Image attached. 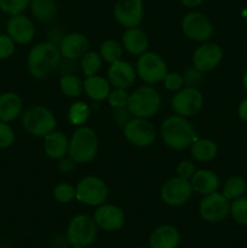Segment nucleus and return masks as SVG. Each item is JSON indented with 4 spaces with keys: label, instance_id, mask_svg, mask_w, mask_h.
<instances>
[{
    "label": "nucleus",
    "instance_id": "nucleus-1",
    "mask_svg": "<svg viewBox=\"0 0 247 248\" xmlns=\"http://www.w3.org/2000/svg\"><path fill=\"white\" fill-rule=\"evenodd\" d=\"M61 51L56 44L44 41L29 51L27 57V68L29 74L35 79H46L50 77L61 63Z\"/></svg>",
    "mask_w": 247,
    "mask_h": 248
},
{
    "label": "nucleus",
    "instance_id": "nucleus-2",
    "mask_svg": "<svg viewBox=\"0 0 247 248\" xmlns=\"http://www.w3.org/2000/svg\"><path fill=\"white\" fill-rule=\"evenodd\" d=\"M161 138L167 147L174 150L186 149L198 140L193 125L177 114L166 118L161 124Z\"/></svg>",
    "mask_w": 247,
    "mask_h": 248
},
{
    "label": "nucleus",
    "instance_id": "nucleus-3",
    "mask_svg": "<svg viewBox=\"0 0 247 248\" xmlns=\"http://www.w3.org/2000/svg\"><path fill=\"white\" fill-rule=\"evenodd\" d=\"M98 152V137L96 131L91 127L82 126L79 127L72 135L69 140V154L70 159L77 164H87L96 157Z\"/></svg>",
    "mask_w": 247,
    "mask_h": 248
},
{
    "label": "nucleus",
    "instance_id": "nucleus-4",
    "mask_svg": "<svg viewBox=\"0 0 247 248\" xmlns=\"http://www.w3.org/2000/svg\"><path fill=\"white\" fill-rule=\"evenodd\" d=\"M127 108L133 118H153L161 108V96L154 87L140 86L130 94Z\"/></svg>",
    "mask_w": 247,
    "mask_h": 248
},
{
    "label": "nucleus",
    "instance_id": "nucleus-5",
    "mask_svg": "<svg viewBox=\"0 0 247 248\" xmlns=\"http://www.w3.org/2000/svg\"><path fill=\"white\" fill-rule=\"evenodd\" d=\"M22 124L24 130L36 137H45L46 135L56 130L55 115L52 111L41 104H31L22 115Z\"/></svg>",
    "mask_w": 247,
    "mask_h": 248
},
{
    "label": "nucleus",
    "instance_id": "nucleus-6",
    "mask_svg": "<svg viewBox=\"0 0 247 248\" xmlns=\"http://www.w3.org/2000/svg\"><path fill=\"white\" fill-rule=\"evenodd\" d=\"M97 227L93 217L89 215H77L72 218L67 228L68 241L72 246L84 248L93 244L97 237Z\"/></svg>",
    "mask_w": 247,
    "mask_h": 248
},
{
    "label": "nucleus",
    "instance_id": "nucleus-7",
    "mask_svg": "<svg viewBox=\"0 0 247 248\" xmlns=\"http://www.w3.org/2000/svg\"><path fill=\"white\" fill-rule=\"evenodd\" d=\"M75 190H77V201L84 205L93 206V207L103 205L109 194L106 182L99 177L94 176L82 178L77 183Z\"/></svg>",
    "mask_w": 247,
    "mask_h": 248
},
{
    "label": "nucleus",
    "instance_id": "nucleus-8",
    "mask_svg": "<svg viewBox=\"0 0 247 248\" xmlns=\"http://www.w3.org/2000/svg\"><path fill=\"white\" fill-rule=\"evenodd\" d=\"M193 191L190 179H184L177 176L167 179L162 184L160 189V198L166 205L178 207L185 205L190 200Z\"/></svg>",
    "mask_w": 247,
    "mask_h": 248
},
{
    "label": "nucleus",
    "instance_id": "nucleus-9",
    "mask_svg": "<svg viewBox=\"0 0 247 248\" xmlns=\"http://www.w3.org/2000/svg\"><path fill=\"white\" fill-rule=\"evenodd\" d=\"M136 70L140 79L147 84H157L167 74V65L161 56L156 52H147L138 57Z\"/></svg>",
    "mask_w": 247,
    "mask_h": 248
},
{
    "label": "nucleus",
    "instance_id": "nucleus-10",
    "mask_svg": "<svg viewBox=\"0 0 247 248\" xmlns=\"http://www.w3.org/2000/svg\"><path fill=\"white\" fill-rule=\"evenodd\" d=\"M203 107V96L196 87L181 89L172 98V108L177 115L190 118L196 115Z\"/></svg>",
    "mask_w": 247,
    "mask_h": 248
},
{
    "label": "nucleus",
    "instance_id": "nucleus-11",
    "mask_svg": "<svg viewBox=\"0 0 247 248\" xmlns=\"http://www.w3.org/2000/svg\"><path fill=\"white\" fill-rule=\"evenodd\" d=\"M199 213L206 222L219 223L230 215V200L223 193L215 191L205 195L199 205Z\"/></svg>",
    "mask_w": 247,
    "mask_h": 248
},
{
    "label": "nucleus",
    "instance_id": "nucleus-12",
    "mask_svg": "<svg viewBox=\"0 0 247 248\" xmlns=\"http://www.w3.org/2000/svg\"><path fill=\"white\" fill-rule=\"evenodd\" d=\"M124 135L131 144L145 148L154 143L156 131L148 119L133 118L124 126Z\"/></svg>",
    "mask_w": 247,
    "mask_h": 248
},
{
    "label": "nucleus",
    "instance_id": "nucleus-13",
    "mask_svg": "<svg viewBox=\"0 0 247 248\" xmlns=\"http://www.w3.org/2000/svg\"><path fill=\"white\" fill-rule=\"evenodd\" d=\"M182 31L189 39L206 41L212 36L213 26L202 12L191 11L182 19Z\"/></svg>",
    "mask_w": 247,
    "mask_h": 248
},
{
    "label": "nucleus",
    "instance_id": "nucleus-14",
    "mask_svg": "<svg viewBox=\"0 0 247 248\" xmlns=\"http://www.w3.org/2000/svg\"><path fill=\"white\" fill-rule=\"evenodd\" d=\"M142 0H118L114 7V17L120 26L125 28H135L143 21Z\"/></svg>",
    "mask_w": 247,
    "mask_h": 248
},
{
    "label": "nucleus",
    "instance_id": "nucleus-15",
    "mask_svg": "<svg viewBox=\"0 0 247 248\" xmlns=\"http://www.w3.org/2000/svg\"><path fill=\"white\" fill-rule=\"evenodd\" d=\"M223 58V51L215 43H206L199 46L193 53V67L199 72H211L219 65Z\"/></svg>",
    "mask_w": 247,
    "mask_h": 248
},
{
    "label": "nucleus",
    "instance_id": "nucleus-16",
    "mask_svg": "<svg viewBox=\"0 0 247 248\" xmlns=\"http://www.w3.org/2000/svg\"><path fill=\"white\" fill-rule=\"evenodd\" d=\"M93 219L97 227L106 232H115L123 228L125 223V213L120 207L110 203H103L94 211Z\"/></svg>",
    "mask_w": 247,
    "mask_h": 248
},
{
    "label": "nucleus",
    "instance_id": "nucleus-17",
    "mask_svg": "<svg viewBox=\"0 0 247 248\" xmlns=\"http://www.w3.org/2000/svg\"><path fill=\"white\" fill-rule=\"evenodd\" d=\"M7 35L17 44H28L35 35V27L33 22L24 15H14L6 24Z\"/></svg>",
    "mask_w": 247,
    "mask_h": 248
},
{
    "label": "nucleus",
    "instance_id": "nucleus-18",
    "mask_svg": "<svg viewBox=\"0 0 247 248\" xmlns=\"http://www.w3.org/2000/svg\"><path fill=\"white\" fill-rule=\"evenodd\" d=\"M60 51L62 57L67 60H77L89 52L90 41L81 33L65 34L60 41Z\"/></svg>",
    "mask_w": 247,
    "mask_h": 248
},
{
    "label": "nucleus",
    "instance_id": "nucleus-19",
    "mask_svg": "<svg viewBox=\"0 0 247 248\" xmlns=\"http://www.w3.org/2000/svg\"><path fill=\"white\" fill-rule=\"evenodd\" d=\"M108 81L115 89H128L136 80V70L133 65L126 61L119 60L110 63L108 69Z\"/></svg>",
    "mask_w": 247,
    "mask_h": 248
},
{
    "label": "nucleus",
    "instance_id": "nucleus-20",
    "mask_svg": "<svg viewBox=\"0 0 247 248\" xmlns=\"http://www.w3.org/2000/svg\"><path fill=\"white\" fill-rule=\"evenodd\" d=\"M181 234L173 225H160L150 234V248H177Z\"/></svg>",
    "mask_w": 247,
    "mask_h": 248
},
{
    "label": "nucleus",
    "instance_id": "nucleus-21",
    "mask_svg": "<svg viewBox=\"0 0 247 248\" xmlns=\"http://www.w3.org/2000/svg\"><path fill=\"white\" fill-rule=\"evenodd\" d=\"M69 140L60 131H52L44 137V152L53 160H61L68 154Z\"/></svg>",
    "mask_w": 247,
    "mask_h": 248
},
{
    "label": "nucleus",
    "instance_id": "nucleus-22",
    "mask_svg": "<svg viewBox=\"0 0 247 248\" xmlns=\"http://www.w3.org/2000/svg\"><path fill=\"white\" fill-rule=\"evenodd\" d=\"M190 182L193 190L200 195H208L217 191L219 188V178L211 170L202 169L195 171Z\"/></svg>",
    "mask_w": 247,
    "mask_h": 248
},
{
    "label": "nucleus",
    "instance_id": "nucleus-23",
    "mask_svg": "<svg viewBox=\"0 0 247 248\" xmlns=\"http://www.w3.org/2000/svg\"><path fill=\"white\" fill-rule=\"evenodd\" d=\"M23 110V101L15 92L0 94V120L10 123L16 120Z\"/></svg>",
    "mask_w": 247,
    "mask_h": 248
},
{
    "label": "nucleus",
    "instance_id": "nucleus-24",
    "mask_svg": "<svg viewBox=\"0 0 247 248\" xmlns=\"http://www.w3.org/2000/svg\"><path fill=\"white\" fill-rule=\"evenodd\" d=\"M123 44L125 50L133 56H140L147 51L149 40L148 36L142 29L127 28V31L123 35Z\"/></svg>",
    "mask_w": 247,
    "mask_h": 248
},
{
    "label": "nucleus",
    "instance_id": "nucleus-25",
    "mask_svg": "<svg viewBox=\"0 0 247 248\" xmlns=\"http://www.w3.org/2000/svg\"><path fill=\"white\" fill-rule=\"evenodd\" d=\"M84 91L92 101H104L110 93V82L99 75L86 77L84 81Z\"/></svg>",
    "mask_w": 247,
    "mask_h": 248
},
{
    "label": "nucleus",
    "instance_id": "nucleus-26",
    "mask_svg": "<svg viewBox=\"0 0 247 248\" xmlns=\"http://www.w3.org/2000/svg\"><path fill=\"white\" fill-rule=\"evenodd\" d=\"M31 10L35 19L41 23H51L57 16V6L53 0H31Z\"/></svg>",
    "mask_w": 247,
    "mask_h": 248
},
{
    "label": "nucleus",
    "instance_id": "nucleus-27",
    "mask_svg": "<svg viewBox=\"0 0 247 248\" xmlns=\"http://www.w3.org/2000/svg\"><path fill=\"white\" fill-rule=\"evenodd\" d=\"M191 155L196 161L208 162L216 159L218 154V147L213 140H196L191 144Z\"/></svg>",
    "mask_w": 247,
    "mask_h": 248
},
{
    "label": "nucleus",
    "instance_id": "nucleus-28",
    "mask_svg": "<svg viewBox=\"0 0 247 248\" xmlns=\"http://www.w3.org/2000/svg\"><path fill=\"white\" fill-rule=\"evenodd\" d=\"M61 91L68 97H79L84 91V81L74 74H64L60 80Z\"/></svg>",
    "mask_w": 247,
    "mask_h": 248
},
{
    "label": "nucleus",
    "instance_id": "nucleus-29",
    "mask_svg": "<svg viewBox=\"0 0 247 248\" xmlns=\"http://www.w3.org/2000/svg\"><path fill=\"white\" fill-rule=\"evenodd\" d=\"M246 181L239 176L230 177L227 179V182L223 186V195L229 200H235L240 198L246 191Z\"/></svg>",
    "mask_w": 247,
    "mask_h": 248
},
{
    "label": "nucleus",
    "instance_id": "nucleus-30",
    "mask_svg": "<svg viewBox=\"0 0 247 248\" xmlns=\"http://www.w3.org/2000/svg\"><path fill=\"white\" fill-rule=\"evenodd\" d=\"M99 55L102 60L108 63H114L116 61L121 60L123 56V46L114 39H108L102 43L101 48H99Z\"/></svg>",
    "mask_w": 247,
    "mask_h": 248
},
{
    "label": "nucleus",
    "instance_id": "nucleus-31",
    "mask_svg": "<svg viewBox=\"0 0 247 248\" xmlns=\"http://www.w3.org/2000/svg\"><path fill=\"white\" fill-rule=\"evenodd\" d=\"M90 116V108L85 102H75L69 107L68 119L75 126H81Z\"/></svg>",
    "mask_w": 247,
    "mask_h": 248
},
{
    "label": "nucleus",
    "instance_id": "nucleus-32",
    "mask_svg": "<svg viewBox=\"0 0 247 248\" xmlns=\"http://www.w3.org/2000/svg\"><path fill=\"white\" fill-rule=\"evenodd\" d=\"M101 65L102 57L97 52H86L81 57V62H80V67H81L82 73L86 77L96 75L97 72L101 69Z\"/></svg>",
    "mask_w": 247,
    "mask_h": 248
},
{
    "label": "nucleus",
    "instance_id": "nucleus-33",
    "mask_svg": "<svg viewBox=\"0 0 247 248\" xmlns=\"http://www.w3.org/2000/svg\"><path fill=\"white\" fill-rule=\"evenodd\" d=\"M230 215L237 224L247 227V198L240 196L232 200L230 203Z\"/></svg>",
    "mask_w": 247,
    "mask_h": 248
},
{
    "label": "nucleus",
    "instance_id": "nucleus-34",
    "mask_svg": "<svg viewBox=\"0 0 247 248\" xmlns=\"http://www.w3.org/2000/svg\"><path fill=\"white\" fill-rule=\"evenodd\" d=\"M53 198L60 203H69L77 199V190L72 184L62 182L53 188Z\"/></svg>",
    "mask_w": 247,
    "mask_h": 248
},
{
    "label": "nucleus",
    "instance_id": "nucleus-35",
    "mask_svg": "<svg viewBox=\"0 0 247 248\" xmlns=\"http://www.w3.org/2000/svg\"><path fill=\"white\" fill-rule=\"evenodd\" d=\"M29 4L31 0H0V10L10 16H14L23 12Z\"/></svg>",
    "mask_w": 247,
    "mask_h": 248
},
{
    "label": "nucleus",
    "instance_id": "nucleus-36",
    "mask_svg": "<svg viewBox=\"0 0 247 248\" xmlns=\"http://www.w3.org/2000/svg\"><path fill=\"white\" fill-rule=\"evenodd\" d=\"M128 98H130V94L126 92L125 89H115L114 91H110V93L108 96L109 104L114 109L127 107Z\"/></svg>",
    "mask_w": 247,
    "mask_h": 248
},
{
    "label": "nucleus",
    "instance_id": "nucleus-37",
    "mask_svg": "<svg viewBox=\"0 0 247 248\" xmlns=\"http://www.w3.org/2000/svg\"><path fill=\"white\" fill-rule=\"evenodd\" d=\"M15 133L11 126L5 121L0 120V148L5 149L14 144Z\"/></svg>",
    "mask_w": 247,
    "mask_h": 248
},
{
    "label": "nucleus",
    "instance_id": "nucleus-38",
    "mask_svg": "<svg viewBox=\"0 0 247 248\" xmlns=\"http://www.w3.org/2000/svg\"><path fill=\"white\" fill-rule=\"evenodd\" d=\"M162 81H164L165 87H166L169 91H179V90L182 89V86H183L184 78L177 72H167L166 77L164 78Z\"/></svg>",
    "mask_w": 247,
    "mask_h": 248
},
{
    "label": "nucleus",
    "instance_id": "nucleus-39",
    "mask_svg": "<svg viewBox=\"0 0 247 248\" xmlns=\"http://www.w3.org/2000/svg\"><path fill=\"white\" fill-rule=\"evenodd\" d=\"M15 51V41L9 35H0V60H6Z\"/></svg>",
    "mask_w": 247,
    "mask_h": 248
},
{
    "label": "nucleus",
    "instance_id": "nucleus-40",
    "mask_svg": "<svg viewBox=\"0 0 247 248\" xmlns=\"http://www.w3.org/2000/svg\"><path fill=\"white\" fill-rule=\"evenodd\" d=\"M177 176L181 177V178L184 179H191V177L195 173V166L191 161H188V160H183V161L179 162L177 165Z\"/></svg>",
    "mask_w": 247,
    "mask_h": 248
},
{
    "label": "nucleus",
    "instance_id": "nucleus-41",
    "mask_svg": "<svg viewBox=\"0 0 247 248\" xmlns=\"http://www.w3.org/2000/svg\"><path fill=\"white\" fill-rule=\"evenodd\" d=\"M131 113L128 110L127 107L125 108H119V109H114V120L116 121L119 126H125L128 121L131 120L130 119Z\"/></svg>",
    "mask_w": 247,
    "mask_h": 248
},
{
    "label": "nucleus",
    "instance_id": "nucleus-42",
    "mask_svg": "<svg viewBox=\"0 0 247 248\" xmlns=\"http://www.w3.org/2000/svg\"><path fill=\"white\" fill-rule=\"evenodd\" d=\"M75 164H77V162H75L73 159H70V157L69 159H64V157H62L60 164H58V169H60L62 172H64V173H68V172H70L73 169H74Z\"/></svg>",
    "mask_w": 247,
    "mask_h": 248
},
{
    "label": "nucleus",
    "instance_id": "nucleus-43",
    "mask_svg": "<svg viewBox=\"0 0 247 248\" xmlns=\"http://www.w3.org/2000/svg\"><path fill=\"white\" fill-rule=\"evenodd\" d=\"M237 114H239V118L241 119V120H244L245 123H247V97L245 99H242L241 103L239 104Z\"/></svg>",
    "mask_w": 247,
    "mask_h": 248
},
{
    "label": "nucleus",
    "instance_id": "nucleus-44",
    "mask_svg": "<svg viewBox=\"0 0 247 248\" xmlns=\"http://www.w3.org/2000/svg\"><path fill=\"white\" fill-rule=\"evenodd\" d=\"M182 4L186 7H196L203 2V0H181Z\"/></svg>",
    "mask_w": 247,
    "mask_h": 248
},
{
    "label": "nucleus",
    "instance_id": "nucleus-45",
    "mask_svg": "<svg viewBox=\"0 0 247 248\" xmlns=\"http://www.w3.org/2000/svg\"><path fill=\"white\" fill-rule=\"evenodd\" d=\"M242 85H244L245 90H246V91H247V70H246V72H245L244 77H242Z\"/></svg>",
    "mask_w": 247,
    "mask_h": 248
},
{
    "label": "nucleus",
    "instance_id": "nucleus-46",
    "mask_svg": "<svg viewBox=\"0 0 247 248\" xmlns=\"http://www.w3.org/2000/svg\"><path fill=\"white\" fill-rule=\"evenodd\" d=\"M137 248H148V247H137Z\"/></svg>",
    "mask_w": 247,
    "mask_h": 248
},
{
    "label": "nucleus",
    "instance_id": "nucleus-47",
    "mask_svg": "<svg viewBox=\"0 0 247 248\" xmlns=\"http://www.w3.org/2000/svg\"><path fill=\"white\" fill-rule=\"evenodd\" d=\"M246 27H247V16H246Z\"/></svg>",
    "mask_w": 247,
    "mask_h": 248
}]
</instances>
